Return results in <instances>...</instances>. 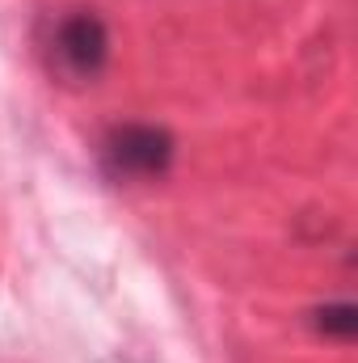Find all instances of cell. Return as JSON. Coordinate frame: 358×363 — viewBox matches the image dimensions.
Here are the masks:
<instances>
[{
	"instance_id": "cell-2",
	"label": "cell",
	"mask_w": 358,
	"mask_h": 363,
	"mask_svg": "<svg viewBox=\"0 0 358 363\" xmlns=\"http://www.w3.org/2000/svg\"><path fill=\"white\" fill-rule=\"evenodd\" d=\"M178 140L156 123H122L101 140V165L118 182H156L169 174Z\"/></svg>"
},
{
	"instance_id": "cell-1",
	"label": "cell",
	"mask_w": 358,
	"mask_h": 363,
	"mask_svg": "<svg viewBox=\"0 0 358 363\" xmlns=\"http://www.w3.org/2000/svg\"><path fill=\"white\" fill-rule=\"evenodd\" d=\"M110 64V26L93 9H72L51 26L47 68L64 85H93Z\"/></svg>"
},
{
	"instance_id": "cell-3",
	"label": "cell",
	"mask_w": 358,
	"mask_h": 363,
	"mask_svg": "<svg viewBox=\"0 0 358 363\" xmlns=\"http://www.w3.org/2000/svg\"><path fill=\"white\" fill-rule=\"evenodd\" d=\"M312 325H316L325 338H333V342H350V338L358 334V308L350 304V300L325 304V308L312 313Z\"/></svg>"
}]
</instances>
